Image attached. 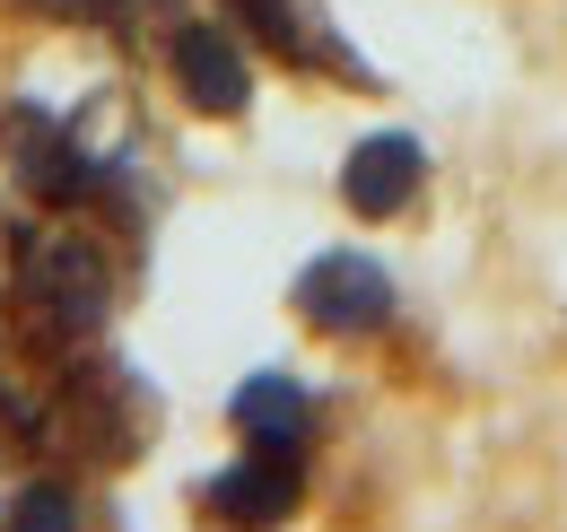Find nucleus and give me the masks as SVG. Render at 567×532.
I'll list each match as a JSON object with an SVG mask.
<instances>
[{
  "label": "nucleus",
  "mask_w": 567,
  "mask_h": 532,
  "mask_svg": "<svg viewBox=\"0 0 567 532\" xmlns=\"http://www.w3.org/2000/svg\"><path fill=\"white\" fill-rule=\"evenodd\" d=\"M18 297L35 306V332L44 340H96L105 297H114V279L96 263V236H79V227H35L27 254H18Z\"/></svg>",
  "instance_id": "f257e3e1"
},
{
  "label": "nucleus",
  "mask_w": 567,
  "mask_h": 532,
  "mask_svg": "<svg viewBox=\"0 0 567 532\" xmlns=\"http://www.w3.org/2000/svg\"><path fill=\"white\" fill-rule=\"evenodd\" d=\"M157 62L175 79V96L210 123H236L254 105V35L236 18H202V9H175L166 35H157Z\"/></svg>",
  "instance_id": "f03ea898"
},
{
  "label": "nucleus",
  "mask_w": 567,
  "mask_h": 532,
  "mask_svg": "<svg viewBox=\"0 0 567 532\" xmlns=\"http://www.w3.org/2000/svg\"><path fill=\"white\" fill-rule=\"evenodd\" d=\"M288 306H297L306 332H323V340H375L402 315V288H393V270L375 263V254L332 245V254H315V263L288 279Z\"/></svg>",
  "instance_id": "7ed1b4c3"
},
{
  "label": "nucleus",
  "mask_w": 567,
  "mask_h": 532,
  "mask_svg": "<svg viewBox=\"0 0 567 532\" xmlns=\"http://www.w3.org/2000/svg\"><path fill=\"white\" fill-rule=\"evenodd\" d=\"M427 193V140L420 132H358L341 157V209L358 227H393Z\"/></svg>",
  "instance_id": "20e7f679"
},
{
  "label": "nucleus",
  "mask_w": 567,
  "mask_h": 532,
  "mask_svg": "<svg viewBox=\"0 0 567 532\" xmlns=\"http://www.w3.org/2000/svg\"><path fill=\"white\" fill-rule=\"evenodd\" d=\"M297 498H306V463H288V454H236L227 471L202 480V515L227 532H280L297 515Z\"/></svg>",
  "instance_id": "39448f33"
},
{
  "label": "nucleus",
  "mask_w": 567,
  "mask_h": 532,
  "mask_svg": "<svg viewBox=\"0 0 567 532\" xmlns=\"http://www.w3.org/2000/svg\"><path fill=\"white\" fill-rule=\"evenodd\" d=\"M227 428H236L254 454L306 463V446H315V393H306L288 367H254V376L227 393Z\"/></svg>",
  "instance_id": "423d86ee"
},
{
  "label": "nucleus",
  "mask_w": 567,
  "mask_h": 532,
  "mask_svg": "<svg viewBox=\"0 0 567 532\" xmlns=\"http://www.w3.org/2000/svg\"><path fill=\"white\" fill-rule=\"evenodd\" d=\"M227 18L297 70H341V79H358V53L341 44V27H332L315 0H227Z\"/></svg>",
  "instance_id": "0eeeda50"
},
{
  "label": "nucleus",
  "mask_w": 567,
  "mask_h": 532,
  "mask_svg": "<svg viewBox=\"0 0 567 532\" xmlns=\"http://www.w3.org/2000/svg\"><path fill=\"white\" fill-rule=\"evenodd\" d=\"M0 532H79V489L71 480H18Z\"/></svg>",
  "instance_id": "6e6552de"
}]
</instances>
